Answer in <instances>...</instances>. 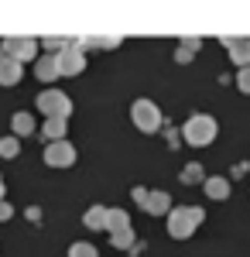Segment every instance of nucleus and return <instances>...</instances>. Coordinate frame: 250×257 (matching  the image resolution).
Listing matches in <instances>:
<instances>
[{"label": "nucleus", "instance_id": "7", "mask_svg": "<svg viewBox=\"0 0 250 257\" xmlns=\"http://www.w3.org/2000/svg\"><path fill=\"white\" fill-rule=\"evenodd\" d=\"M45 165H52V168H69V165H76V148H72L69 141L48 144V148H45Z\"/></svg>", "mask_w": 250, "mask_h": 257}, {"label": "nucleus", "instance_id": "15", "mask_svg": "<svg viewBox=\"0 0 250 257\" xmlns=\"http://www.w3.org/2000/svg\"><path fill=\"white\" fill-rule=\"evenodd\" d=\"M82 223H86L89 230H106V206H89L86 216H82Z\"/></svg>", "mask_w": 250, "mask_h": 257}, {"label": "nucleus", "instance_id": "12", "mask_svg": "<svg viewBox=\"0 0 250 257\" xmlns=\"http://www.w3.org/2000/svg\"><path fill=\"white\" fill-rule=\"evenodd\" d=\"M106 230H110V237L131 230V216H127L123 209H106Z\"/></svg>", "mask_w": 250, "mask_h": 257}, {"label": "nucleus", "instance_id": "8", "mask_svg": "<svg viewBox=\"0 0 250 257\" xmlns=\"http://www.w3.org/2000/svg\"><path fill=\"white\" fill-rule=\"evenodd\" d=\"M223 48L230 52V59L236 62L240 69L250 65V38H236V35H230V38H223Z\"/></svg>", "mask_w": 250, "mask_h": 257}, {"label": "nucleus", "instance_id": "21", "mask_svg": "<svg viewBox=\"0 0 250 257\" xmlns=\"http://www.w3.org/2000/svg\"><path fill=\"white\" fill-rule=\"evenodd\" d=\"M236 86H240V93H247V96H250V65L236 72Z\"/></svg>", "mask_w": 250, "mask_h": 257}, {"label": "nucleus", "instance_id": "4", "mask_svg": "<svg viewBox=\"0 0 250 257\" xmlns=\"http://www.w3.org/2000/svg\"><path fill=\"white\" fill-rule=\"evenodd\" d=\"M131 120H134L137 131H144V134L161 131V110H158L154 99H134V106H131Z\"/></svg>", "mask_w": 250, "mask_h": 257}, {"label": "nucleus", "instance_id": "14", "mask_svg": "<svg viewBox=\"0 0 250 257\" xmlns=\"http://www.w3.org/2000/svg\"><path fill=\"white\" fill-rule=\"evenodd\" d=\"M206 192H209V199H226L230 196V178H223V175L206 178Z\"/></svg>", "mask_w": 250, "mask_h": 257}, {"label": "nucleus", "instance_id": "17", "mask_svg": "<svg viewBox=\"0 0 250 257\" xmlns=\"http://www.w3.org/2000/svg\"><path fill=\"white\" fill-rule=\"evenodd\" d=\"M195 48H199V38H185L182 45H178V52H175V59L182 62V65H185V62H192V52H195Z\"/></svg>", "mask_w": 250, "mask_h": 257}, {"label": "nucleus", "instance_id": "19", "mask_svg": "<svg viewBox=\"0 0 250 257\" xmlns=\"http://www.w3.org/2000/svg\"><path fill=\"white\" fill-rule=\"evenodd\" d=\"M21 141L18 138H0V158H18Z\"/></svg>", "mask_w": 250, "mask_h": 257}, {"label": "nucleus", "instance_id": "11", "mask_svg": "<svg viewBox=\"0 0 250 257\" xmlns=\"http://www.w3.org/2000/svg\"><path fill=\"white\" fill-rule=\"evenodd\" d=\"M35 76H38V82H55L58 79L55 55H38V59H35Z\"/></svg>", "mask_w": 250, "mask_h": 257}, {"label": "nucleus", "instance_id": "18", "mask_svg": "<svg viewBox=\"0 0 250 257\" xmlns=\"http://www.w3.org/2000/svg\"><path fill=\"white\" fill-rule=\"evenodd\" d=\"M202 178H206L202 175V165H195V161L182 168V182H185V185H195V182H202Z\"/></svg>", "mask_w": 250, "mask_h": 257}, {"label": "nucleus", "instance_id": "3", "mask_svg": "<svg viewBox=\"0 0 250 257\" xmlns=\"http://www.w3.org/2000/svg\"><path fill=\"white\" fill-rule=\"evenodd\" d=\"M35 106H38L48 120H69V113H72V99L65 96L62 89H41L38 99H35Z\"/></svg>", "mask_w": 250, "mask_h": 257}, {"label": "nucleus", "instance_id": "20", "mask_svg": "<svg viewBox=\"0 0 250 257\" xmlns=\"http://www.w3.org/2000/svg\"><path fill=\"white\" fill-rule=\"evenodd\" d=\"M69 257H99V254H96V247H93V243L79 240V243H72V247H69Z\"/></svg>", "mask_w": 250, "mask_h": 257}, {"label": "nucleus", "instance_id": "2", "mask_svg": "<svg viewBox=\"0 0 250 257\" xmlns=\"http://www.w3.org/2000/svg\"><path fill=\"white\" fill-rule=\"evenodd\" d=\"M216 134H219V123H216L209 113H195V117H189V123L182 127V138L189 141V144H195V148L212 144Z\"/></svg>", "mask_w": 250, "mask_h": 257}, {"label": "nucleus", "instance_id": "16", "mask_svg": "<svg viewBox=\"0 0 250 257\" xmlns=\"http://www.w3.org/2000/svg\"><path fill=\"white\" fill-rule=\"evenodd\" d=\"M11 127H14V138H28V134H35V117L31 113H14Z\"/></svg>", "mask_w": 250, "mask_h": 257}, {"label": "nucleus", "instance_id": "5", "mask_svg": "<svg viewBox=\"0 0 250 257\" xmlns=\"http://www.w3.org/2000/svg\"><path fill=\"white\" fill-rule=\"evenodd\" d=\"M0 52L24 65L28 59H38V41H35V38H21V35H7L4 45H0Z\"/></svg>", "mask_w": 250, "mask_h": 257}, {"label": "nucleus", "instance_id": "6", "mask_svg": "<svg viewBox=\"0 0 250 257\" xmlns=\"http://www.w3.org/2000/svg\"><path fill=\"white\" fill-rule=\"evenodd\" d=\"M55 62H58V76H79L86 69V52L79 48V41H69L55 55Z\"/></svg>", "mask_w": 250, "mask_h": 257}, {"label": "nucleus", "instance_id": "1", "mask_svg": "<svg viewBox=\"0 0 250 257\" xmlns=\"http://www.w3.org/2000/svg\"><path fill=\"white\" fill-rule=\"evenodd\" d=\"M202 219H206V213L199 206H175L172 213H168V233L175 240H189L202 226Z\"/></svg>", "mask_w": 250, "mask_h": 257}, {"label": "nucleus", "instance_id": "22", "mask_svg": "<svg viewBox=\"0 0 250 257\" xmlns=\"http://www.w3.org/2000/svg\"><path fill=\"white\" fill-rule=\"evenodd\" d=\"M131 196H134V202L141 206V209H144V202H148V189H144V185H137V189L131 192Z\"/></svg>", "mask_w": 250, "mask_h": 257}, {"label": "nucleus", "instance_id": "13", "mask_svg": "<svg viewBox=\"0 0 250 257\" xmlns=\"http://www.w3.org/2000/svg\"><path fill=\"white\" fill-rule=\"evenodd\" d=\"M41 134L48 138V144H55V141H65V134H69V120H45Z\"/></svg>", "mask_w": 250, "mask_h": 257}, {"label": "nucleus", "instance_id": "23", "mask_svg": "<svg viewBox=\"0 0 250 257\" xmlns=\"http://www.w3.org/2000/svg\"><path fill=\"white\" fill-rule=\"evenodd\" d=\"M11 216H14V206L4 199V202H0V223H4V219H11Z\"/></svg>", "mask_w": 250, "mask_h": 257}, {"label": "nucleus", "instance_id": "10", "mask_svg": "<svg viewBox=\"0 0 250 257\" xmlns=\"http://www.w3.org/2000/svg\"><path fill=\"white\" fill-rule=\"evenodd\" d=\"M21 76H24V65L0 52V86H18Z\"/></svg>", "mask_w": 250, "mask_h": 257}, {"label": "nucleus", "instance_id": "9", "mask_svg": "<svg viewBox=\"0 0 250 257\" xmlns=\"http://www.w3.org/2000/svg\"><path fill=\"white\" fill-rule=\"evenodd\" d=\"M144 209H148L151 216H168V213H172V196L161 192V189H148V202H144Z\"/></svg>", "mask_w": 250, "mask_h": 257}, {"label": "nucleus", "instance_id": "24", "mask_svg": "<svg viewBox=\"0 0 250 257\" xmlns=\"http://www.w3.org/2000/svg\"><path fill=\"white\" fill-rule=\"evenodd\" d=\"M0 202H4V175H0Z\"/></svg>", "mask_w": 250, "mask_h": 257}]
</instances>
